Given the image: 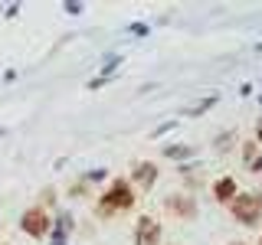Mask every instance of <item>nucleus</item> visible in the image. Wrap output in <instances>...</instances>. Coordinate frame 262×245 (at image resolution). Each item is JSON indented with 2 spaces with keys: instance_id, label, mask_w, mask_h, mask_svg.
Returning a JSON list of instances; mask_svg holds the SVG:
<instances>
[{
  "instance_id": "obj_3",
  "label": "nucleus",
  "mask_w": 262,
  "mask_h": 245,
  "mask_svg": "<svg viewBox=\"0 0 262 245\" xmlns=\"http://www.w3.org/2000/svg\"><path fill=\"white\" fill-rule=\"evenodd\" d=\"M20 229L30 235V239H43V235H49V229H53V223H49V212L43 206H30L20 216Z\"/></svg>"
},
{
  "instance_id": "obj_8",
  "label": "nucleus",
  "mask_w": 262,
  "mask_h": 245,
  "mask_svg": "<svg viewBox=\"0 0 262 245\" xmlns=\"http://www.w3.org/2000/svg\"><path fill=\"white\" fill-rule=\"evenodd\" d=\"M164 154H167L170 160H187V157H193V154H196V147H184V144H167V147H164Z\"/></svg>"
},
{
  "instance_id": "obj_11",
  "label": "nucleus",
  "mask_w": 262,
  "mask_h": 245,
  "mask_svg": "<svg viewBox=\"0 0 262 245\" xmlns=\"http://www.w3.org/2000/svg\"><path fill=\"white\" fill-rule=\"evenodd\" d=\"M131 33H138V36H144V33H147V27H144V23H135V27H131Z\"/></svg>"
},
{
  "instance_id": "obj_10",
  "label": "nucleus",
  "mask_w": 262,
  "mask_h": 245,
  "mask_svg": "<svg viewBox=\"0 0 262 245\" xmlns=\"http://www.w3.org/2000/svg\"><path fill=\"white\" fill-rule=\"evenodd\" d=\"M102 177H105V170H102V167H98V170H92V174H89L85 180H92V183H95V180H102Z\"/></svg>"
},
{
  "instance_id": "obj_9",
  "label": "nucleus",
  "mask_w": 262,
  "mask_h": 245,
  "mask_svg": "<svg viewBox=\"0 0 262 245\" xmlns=\"http://www.w3.org/2000/svg\"><path fill=\"white\" fill-rule=\"evenodd\" d=\"M213 102H216V98H207V102H200V105H190V108H187V114H200V111H207Z\"/></svg>"
},
{
  "instance_id": "obj_12",
  "label": "nucleus",
  "mask_w": 262,
  "mask_h": 245,
  "mask_svg": "<svg viewBox=\"0 0 262 245\" xmlns=\"http://www.w3.org/2000/svg\"><path fill=\"white\" fill-rule=\"evenodd\" d=\"M252 170H259V174H262V157H256V160H252Z\"/></svg>"
},
{
  "instance_id": "obj_6",
  "label": "nucleus",
  "mask_w": 262,
  "mask_h": 245,
  "mask_svg": "<svg viewBox=\"0 0 262 245\" xmlns=\"http://www.w3.org/2000/svg\"><path fill=\"white\" fill-rule=\"evenodd\" d=\"M135 183L141 186V190H151V186L158 183V167H154L151 160H141V163H135Z\"/></svg>"
},
{
  "instance_id": "obj_7",
  "label": "nucleus",
  "mask_w": 262,
  "mask_h": 245,
  "mask_svg": "<svg viewBox=\"0 0 262 245\" xmlns=\"http://www.w3.org/2000/svg\"><path fill=\"white\" fill-rule=\"evenodd\" d=\"M213 196H216L220 203H233L236 200V180L233 177H220L216 183H213Z\"/></svg>"
},
{
  "instance_id": "obj_1",
  "label": "nucleus",
  "mask_w": 262,
  "mask_h": 245,
  "mask_svg": "<svg viewBox=\"0 0 262 245\" xmlns=\"http://www.w3.org/2000/svg\"><path fill=\"white\" fill-rule=\"evenodd\" d=\"M135 206V190H131L128 180H112V186L102 193L98 200V216H115V212H125Z\"/></svg>"
},
{
  "instance_id": "obj_2",
  "label": "nucleus",
  "mask_w": 262,
  "mask_h": 245,
  "mask_svg": "<svg viewBox=\"0 0 262 245\" xmlns=\"http://www.w3.org/2000/svg\"><path fill=\"white\" fill-rule=\"evenodd\" d=\"M229 212H233L236 223H243V226H256V223H259V216H262V196L236 193V200L229 203Z\"/></svg>"
},
{
  "instance_id": "obj_4",
  "label": "nucleus",
  "mask_w": 262,
  "mask_h": 245,
  "mask_svg": "<svg viewBox=\"0 0 262 245\" xmlns=\"http://www.w3.org/2000/svg\"><path fill=\"white\" fill-rule=\"evenodd\" d=\"M161 242V223L154 216H141L135 229V245H158Z\"/></svg>"
},
{
  "instance_id": "obj_5",
  "label": "nucleus",
  "mask_w": 262,
  "mask_h": 245,
  "mask_svg": "<svg viewBox=\"0 0 262 245\" xmlns=\"http://www.w3.org/2000/svg\"><path fill=\"white\" fill-rule=\"evenodd\" d=\"M164 209H170L174 216L184 219V223H193V219H196V203H193V196H167V200H164Z\"/></svg>"
},
{
  "instance_id": "obj_14",
  "label": "nucleus",
  "mask_w": 262,
  "mask_h": 245,
  "mask_svg": "<svg viewBox=\"0 0 262 245\" xmlns=\"http://www.w3.org/2000/svg\"><path fill=\"white\" fill-rule=\"evenodd\" d=\"M233 245H243V242H233Z\"/></svg>"
},
{
  "instance_id": "obj_15",
  "label": "nucleus",
  "mask_w": 262,
  "mask_h": 245,
  "mask_svg": "<svg viewBox=\"0 0 262 245\" xmlns=\"http://www.w3.org/2000/svg\"><path fill=\"white\" fill-rule=\"evenodd\" d=\"M259 245H262V242H259Z\"/></svg>"
},
{
  "instance_id": "obj_13",
  "label": "nucleus",
  "mask_w": 262,
  "mask_h": 245,
  "mask_svg": "<svg viewBox=\"0 0 262 245\" xmlns=\"http://www.w3.org/2000/svg\"><path fill=\"white\" fill-rule=\"evenodd\" d=\"M256 137H259V144H262V121H259V128H256Z\"/></svg>"
}]
</instances>
